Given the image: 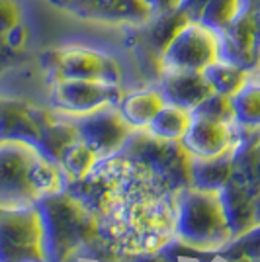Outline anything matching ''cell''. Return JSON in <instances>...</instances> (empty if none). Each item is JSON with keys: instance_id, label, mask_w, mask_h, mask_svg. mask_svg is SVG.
<instances>
[{"instance_id": "cell-8", "label": "cell", "mask_w": 260, "mask_h": 262, "mask_svg": "<svg viewBox=\"0 0 260 262\" xmlns=\"http://www.w3.org/2000/svg\"><path fill=\"white\" fill-rule=\"evenodd\" d=\"M41 155L33 145L22 141H0V206L33 204L30 166Z\"/></svg>"}, {"instance_id": "cell-33", "label": "cell", "mask_w": 260, "mask_h": 262, "mask_svg": "<svg viewBox=\"0 0 260 262\" xmlns=\"http://www.w3.org/2000/svg\"><path fill=\"white\" fill-rule=\"evenodd\" d=\"M252 209H254V225H260V192L252 196Z\"/></svg>"}, {"instance_id": "cell-28", "label": "cell", "mask_w": 260, "mask_h": 262, "mask_svg": "<svg viewBox=\"0 0 260 262\" xmlns=\"http://www.w3.org/2000/svg\"><path fill=\"white\" fill-rule=\"evenodd\" d=\"M22 22V10L16 0H0V33H6Z\"/></svg>"}, {"instance_id": "cell-31", "label": "cell", "mask_w": 260, "mask_h": 262, "mask_svg": "<svg viewBox=\"0 0 260 262\" xmlns=\"http://www.w3.org/2000/svg\"><path fill=\"white\" fill-rule=\"evenodd\" d=\"M131 262H168L166 258H164L161 252H137L133 258H131Z\"/></svg>"}, {"instance_id": "cell-30", "label": "cell", "mask_w": 260, "mask_h": 262, "mask_svg": "<svg viewBox=\"0 0 260 262\" xmlns=\"http://www.w3.org/2000/svg\"><path fill=\"white\" fill-rule=\"evenodd\" d=\"M180 2H182V0H141L145 10L149 12L151 16L176 10V8H180Z\"/></svg>"}, {"instance_id": "cell-24", "label": "cell", "mask_w": 260, "mask_h": 262, "mask_svg": "<svg viewBox=\"0 0 260 262\" xmlns=\"http://www.w3.org/2000/svg\"><path fill=\"white\" fill-rule=\"evenodd\" d=\"M96 161V155L92 153L80 139H76L69 147H65V151L61 153L59 164H61V168L69 180H78L90 172V168L94 166Z\"/></svg>"}, {"instance_id": "cell-14", "label": "cell", "mask_w": 260, "mask_h": 262, "mask_svg": "<svg viewBox=\"0 0 260 262\" xmlns=\"http://www.w3.org/2000/svg\"><path fill=\"white\" fill-rule=\"evenodd\" d=\"M0 141L30 143L37 149L39 135L28 102L0 96Z\"/></svg>"}, {"instance_id": "cell-7", "label": "cell", "mask_w": 260, "mask_h": 262, "mask_svg": "<svg viewBox=\"0 0 260 262\" xmlns=\"http://www.w3.org/2000/svg\"><path fill=\"white\" fill-rule=\"evenodd\" d=\"M123 90L100 80L49 82V108L63 116H86L106 106H118Z\"/></svg>"}, {"instance_id": "cell-2", "label": "cell", "mask_w": 260, "mask_h": 262, "mask_svg": "<svg viewBox=\"0 0 260 262\" xmlns=\"http://www.w3.org/2000/svg\"><path fill=\"white\" fill-rule=\"evenodd\" d=\"M172 208L174 235L186 245L200 251H217L231 241L217 192L186 186L174 192Z\"/></svg>"}, {"instance_id": "cell-27", "label": "cell", "mask_w": 260, "mask_h": 262, "mask_svg": "<svg viewBox=\"0 0 260 262\" xmlns=\"http://www.w3.org/2000/svg\"><path fill=\"white\" fill-rule=\"evenodd\" d=\"M190 114L206 118V120L223 121V123H233L235 121L233 108H231V98L223 96V94H215V92H211L209 96H206Z\"/></svg>"}, {"instance_id": "cell-32", "label": "cell", "mask_w": 260, "mask_h": 262, "mask_svg": "<svg viewBox=\"0 0 260 262\" xmlns=\"http://www.w3.org/2000/svg\"><path fill=\"white\" fill-rule=\"evenodd\" d=\"M252 26H254V47H256V53H258L260 61V6H256L252 10Z\"/></svg>"}, {"instance_id": "cell-22", "label": "cell", "mask_w": 260, "mask_h": 262, "mask_svg": "<svg viewBox=\"0 0 260 262\" xmlns=\"http://www.w3.org/2000/svg\"><path fill=\"white\" fill-rule=\"evenodd\" d=\"M190 120H192V114L188 110L164 104L145 129L164 141H180L190 125Z\"/></svg>"}, {"instance_id": "cell-10", "label": "cell", "mask_w": 260, "mask_h": 262, "mask_svg": "<svg viewBox=\"0 0 260 262\" xmlns=\"http://www.w3.org/2000/svg\"><path fill=\"white\" fill-rule=\"evenodd\" d=\"M217 35H219V57L217 59L233 63L249 73L260 69L258 53L254 47L252 10H241L227 28H223Z\"/></svg>"}, {"instance_id": "cell-35", "label": "cell", "mask_w": 260, "mask_h": 262, "mask_svg": "<svg viewBox=\"0 0 260 262\" xmlns=\"http://www.w3.org/2000/svg\"><path fill=\"white\" fill-rule=\"evenodd\" d=\"M258 151H260V141H258Z\"/></svg>"}, {"instance_id": "cell-23", "label": "cell", "mask_w": 260, "mask_h": 262, "mask_svg": "<svg viewBox=\"0 0 260 262\" xmlns=\"http://www.w3.org/2000/svg\"><path fill=\"white\" fill-rule=\"evenodd\" d=\"M65 172L61 168V164L53 163L49 159H45L44 155H37L35 161L30 166V186H32L35 200L45 194H55L61 192L65 186Z\"/></svg>"}, {"instance_id": "cell-36", "label": "cell", "mask_w": 260, "mask_h": 262, "mask_svg": "<svg viewBox=\"0 0 260 262\" xmlns=\"http://www.w3.org/2000/svg\"><path fill=\"white\" fill-rule=\"evenodd\" d=\"M256 262H260V260H256Z\"/></svg>"}, {"instance_id": "cell-12", "label": "cell", "mask_w": 260, "mask_h": 262, "mask_svg": "<svg viewBox=\"0 0 260 262\" xmlns=\"http://www.w3.org/2000/svg\"><path fill=\"white\" fill-rule=\"evenodd\" d=\"M53 2L82 18L104 20V22L141 26L151 18L141 0H53Z\"/></svg>"}, {"instance_id": "cell-17", "label": "cell", "mask_w": 260, "mask_h": 262, "mask_svg": "<svg viewBox=\"0 0 260 262\" xmlns=\"http://www.w3.org/2000/svg\"><path fill=\"white\" fill-rule=\"evenodd\" d=\"M190 20L192 18L180 8L151 16L147 22L141 24V32L137 35V39L147 45L153 53H157L161 57L163 51L166 49V45L170 43L172 37L178 33V30Z\"/></svg>"}, {"instance_id": "cell-1", "label": "cell", "mask_w": 260, "mask_h": 262, "mask_svg": "<svg viewBox=\"0 0 260 262\" xmlns=\"http://www.w3.org/2000/svg\"><path fill=\"white\" fill-rule=\"evenodd\" d=\"M33 206L41 223L44 262H73L76 252L98 241V221L65 190L39 196Z\"/></svg>"}, {"instance_id": "cell-29", "label": "cell", "mask_w": 260, "mask_h": 262, "mask_svg": "<svg viewBox=\"0 0 260 262\" xmlns=\"http://www.w3.org/2000/svg\"><path fill=\"white\" fill-rule=\"evenodd\" d=\"M2 39H4V45L10 49L12 53L14 51H20V49H24L26 41H28V28L22 26V22L16 24L6 33H2Z\"/></svg>"}, {"instance_id": "cell-34", "label": "cell", "mask_w": 260, "mask_h": 262, "mask_svg": "<svg viewBox=\"0 0 260 262\" xmlns=\"http://www.w3.org/2000/svg\"><path fill=\"white\" fill-rule=\"evenodd\" d=\"M260 6V0H243V10H254Z\"/></svg>"}, {"instance_id": "cell-16", "label": "cell", "mask_w": 260, "mask_h": 262, "mask_svg": "<svg viewBox=\"0 0 260 262\" xmlns=\"http://www.w3.org/2000/svg\"><path fill=\"white\" fill-rule=\"evenodd\" d=\"M163 106L164 100L157 88L123 92L118 102L119 114L131 129H145Z\"/></svg>"}, {"instance_id": "cell-6", "label": "cell", "mask_w": 260, "mask_h": 262, "mask_svg": "<svg viewBox=\"0 0 260 262\" xmlns=\"http://www.w3.org/2000/svg\"><path fill=\"white\" fill-rule=\"evenodd\" d=\"M219 57V35L198 20L186 22L161 55L164 71H198L202 73Z\"/></svg>"}, {"instance_id": "cell-15", "label": "cell", "mask_w": 260, "mask_h": 262, "mask_svg": "<svg viewBox=\"0 0 260 262\" xmlns=\"http://www.w3.org/2000/svg\"><path fill=\"white\" fill-rule=\"evenodd\" d=\"M219 204L223 209V215L231 231V239L247 233L254 227V209H252V196L247 192L245 186L235 180H229L219 192Z\"/></svg>"}, {"instance_id": "cell-18", "label": "cell", "mask_w": 260, "mask_h": 262, "mask_svg": "<svg viewBox=\"0 0 260 262\" xmlns=\"http://www.w3.org/2000/svg\"><path fill=\"white\" fill-rule=\"evenodd\" d=\"M231 149L209 159H190V186L204 192H219L231 180Z\"/></svg>"}, {"instance_id": "cell-9", "label": "cell", "mask_w": 260, "mask_h": 262, "mask_svg": "<svg viewBox=\"0 0 260 262\" xmlns=\"http://www.w3.org/2000/svg\"><path fill=\"white\" fill-rule=\"evenodd\" d=\"M65 118L73 121L78 139L96 155V159H108L116 155L133 131L121 118L118 106H106L86 116H65Z\"/></svg>"}, {"instance_id": "cell-13", "label": "cell", "mask_w": 260, "mask_h": 262, "mask_svg": "<svg viewBox=\"0 0 260 262\" xmlns=\"http://www.w3.org/2000/svg\"><path fill=\"white\" fill-rule=\"evenodd\" d=\"M157 90L161 92L164 104L178 106L188 112H192L202 100L211 94L204 73L198 71H164L159 77Z\"/></svg>"}, {"instance_id": "cell-5", "label": "cell", "mask_w": 260, "mask_h": 262, "mask_svg": "<svg viewBox=\"0 0 260 262\" xmlns=\"http://www.w3.org/2000/svg\"><path fill=\"white\" fill-rule=\"evenodd\" d=\"M0 262H44L41 223L33 204L0 206Z\"/></svg>"}, {"instance_id": "cell-3", "label": "cell", "mask_w": 260, "mask_h": 262, "mask_svg": "<svg viewBox=\"0 0 260 262\" xmlns=\"http://www.w3.org/2000/svg\"><path fill=\"white\" fill-rule=\"evenodd\" d=\"M119 157L147 166L157 180L164 182L168 192L190 186V155L180 141H164L147 129H133L119 149Z\"/></svg>"}, {"instance_id": "cell-21", "label": "cell", "mask_w": 260, "mask_h": 262, "mask_svg": "<svg viewBox=\"0 0 260 262\" xmlns=\"http://www.w3.org/2000/svg\"><path fill=\"white\" fill-rule=\"evenodd\" d=\"M231 180L247 188L250 196L260 192V151L256 147L231 149Z\"/></svg>"}, {"instance_id": "cell-19", "label": "cell", "mask_w": 260, "mask_h": 262, "mask_svg": "<svg viewBox=\"0 0 260 262\" xmlns=\"http://www.w3.org/2000/svg\"><path fill=\"white\" fill-rule=\"evenodd\" d=\"M231 108L237 123L260 127V69L252 71L241 90L231 96Z\"/></svg>"}, {"instance_id": "cell-26", "label": "cell", "mask_w": 260, "mask_h": 262, "mask_svg": "<svg viewBox=\"0 0 260 262\" xmlns=\"http://www.w3.org/2000/svg\"><path fill=\"white\" fill-rule=\"evenodd\" d=\"M215 252L221 258H249L250 262L260 260V225H254L247 233L231 239Z\"/></svg>"}, {"instance_id": "cell-11", "label": "cell", "mask_w": 260, "mask_h": 262, "mask_svg": "<svg viewBox=\"0 0 260 262\" xmlns=\"http://www.w3.org/2000/svg\"><path fill=\"white\" fill-rule=\"evenodd\" d=\"M180 143L190 157L209 159V157L225 153L233 147V129H231V123L192 116L190 125L182 135Z\"/></svg>"}, {"instance_id": "cell-25", "label": "cell", "mask_w": 260, "mask_h": 262, "mask_svg": "<svg viewBox=\"0 0 260 262\" xmlns=\"http://www.w3.org/2000/svg\"><path fill=\"white\" fill-rule=\"evenodd\" d=\"M241 10L243 0H207L198 14V22L219 33L223 28H227Z\"/></svg>"}, {"instance_id": "cell-20", "label": "cell", "mask_w": 260, "mask_h": 262, "mask_svg": "<svg viewBox=\"0 0 260 262\" xmlns=\"http://www.w3.org/2000/svg\"><path fill=\"white\" fill-rule=\"evenodd\" d=\"M202 73H204L211 92L223 94V96H229V98L237 94L250 75L249 71L233 65V63H227V61H221V59H217L211 65H207Z\"/></svg>"}, {"instance_id": "cell-4", "label": "cell", "mask_w": 260, "mask_h": 262, "mask_svg": "<svg viewBox=\"0 0 260 262\" xmlns=\"http://www.w3.org/2000/svg\"><path fill=\"white\" fill-rule=\"evenodd\" d=\"M41 67L49 82L55 80H100L121 86V67L112 55L86 45H65L45 51Z\"/></svg>"}]
</instances>
